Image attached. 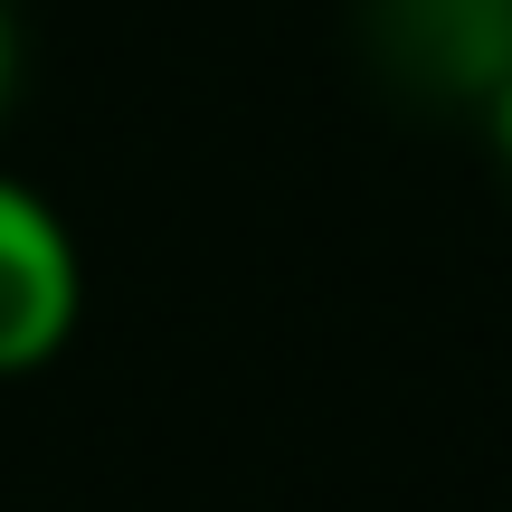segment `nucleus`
<instances>
[{"mask_svg": "<svg viewBox=\"0 0 512 512\" xmlns=\"http://www.w3.org/2000/svg\"><path fill=\"white\" fill-rule=\"evenodd\" d=\"M86 323V256L57 200L19 171H0V380H29Z\"/></svg>", "mask_w": 512, "mask_h": 512, "instance_id": "1", "label": "nucleus"}, {"mask_svg": "<svg viewBox=\"0 0 512 512\" xmlns=\"http://www.w3.org/2000/svg\"><path fill=\"white\" fill-rule=\"evenodd\" d=\"M370 48L418 95H484L512 76V0H370Z\"/></svg>", "mask_w": 512, "mask_h": 512, "instance_id": "2", "label": "nucleus"}, {"mask_svg": "<svg viewBox=\"0 0 512 512\" xmlns=\"http://www.w3.org/2000/svg\"><path fill=\"white\" fill-rule=\"evenodd\" d=\"M484 133H494V162H503V181H512V76H503L494 105H484Z\"/></svg>", "mask_w": 512, "mask_h": 512, "instance_id": "3", "label": "nucleus"}, {"mask_svg": "<svg viewBox=\"0 0 512 512\" xmlns=\"http://www.w3.org/2000/svg\"><path fill=\"white\" fill-rule=\"evenodd\" d=\"M10 86H19V19H10V0H0V114H10Z\"/></svg>", "mask_w": 512, "mask_h": 512, "instance_id": "4", "label": "nucleus"}]
</instances>
